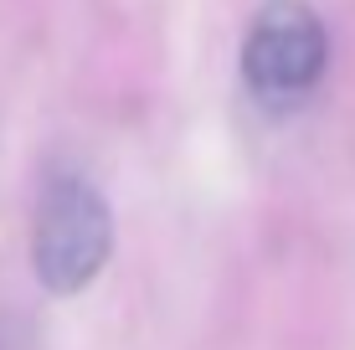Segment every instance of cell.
<instances>
[{"label":"cell","instance_id":"1","mask_svg":"<svg viewBox=\"0 0 355 350\" xmlns=\"http://www.w3.org/2000/svg\"><path fill=\"white\" fill-rule=\"evenodd\" d=\"M108 247H114V211L98 196V186L88 175L52 170V180L36 196V227H31L36 279L52 294H78L103 273Z\"/></svg>","mask_w":355,"mask_h":350},{"label":"cell","instance_id":"2","mask_svg":"<svg viewBox=\"0 0 355 350\" xmlns=\"http://www.w3.org/2000/svg\"><path fill=\"white\" fill-rule=\"evenodd\" d=\"M329 42L309 0H263L242 36V82L268 114H288L324 78Z\"/></svg>","mask_w":355,"mask_h":350}]
</instances>
